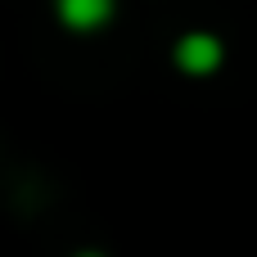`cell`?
Segmentation results:
<instances>
[{
  "mask_svg": "<svg viewBox=\"0 0 257 257\" xmlns=\"http://www.w3.org/2000/svg\"><path fill=\"white\" fill-rule=\"evenodd\" d=\"M77 257H104V253H95V248H86V253H77Z\"/></svg>",
  "mask_w": 257,
  "mask_h": 257,
  "instance_id": "cell-3",
  "label": "cell"
},
{
  "mask_svg": "<svg viewBox=\"0 0 257 257\" xmlns=\"http://www.w3.org/2000/svg\"><path fill=\"white\" fill-rule=\"evenodd\" d=\"M172 63H176L185 77H212V72L226 63V45H221V36H212V32H185V36L172 45Z\"/></svg>",
  "mask_w": 257,
  "mask_h": 257,
  "instance_id": "cell-1",
  "label": "cell"
},
{
  "mask_svg": "<svg viewBox=\"0 0 257 257\" xmlns=\"http://www.w3.org/2000/svg\"><path fill=\"white\" fill-rule=\"evenodd\" d=\"M117 14V0H54V18L68 27V32H99L108 27Z\"/></svg>",
  "mask_w": 257,
  "mask_h": 257,
  "instance_id": "cell-2",
  "label": "cell"
}]
</instances>
